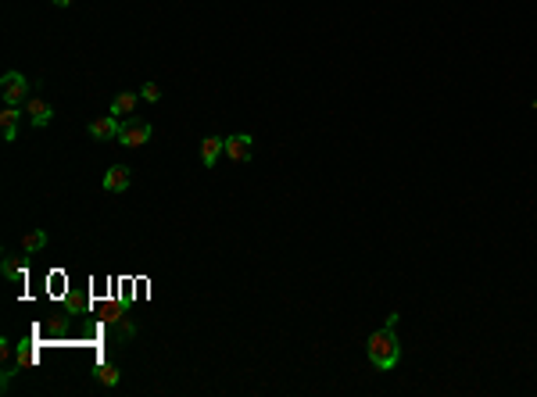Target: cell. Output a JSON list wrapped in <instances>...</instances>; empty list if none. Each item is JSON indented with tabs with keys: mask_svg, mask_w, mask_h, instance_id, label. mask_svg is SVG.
<instances>
[{
	"mask_svg": "<svg viewBox=\"0 0 537 397\" xmlns=\"http://www.w3.org/2000/svg\"><path fill=\"white\" fill-rule=\"evenodd\" d=\"M365 354H369V362H373L380 372H390L398 362H401V344H398V337H394V329L390 326H383V329H376L373 337L365 340Z\"/></svg>",
	"mask_w": 537,
	"mask_h": 397,
	"instance_id": "6da1fadb",
	"label": "cell"
},
{
	"mask_svg": "<svg viewBox=\"0 0 537 397\" xmlns=\"http://www.w3.org/2000/svg\"><path fill=\"white\" fill-rule=\"evenodd\" d=\"M0 97H4L8 108H22V104L33 97V82L22 72H8L4 79H0Z\"/></svg>",
	"mask_w": 537,
	"mask_h": 397,
	"instance_id": "7a4b0ae2",
	"label": "cell"
},
{
	"mask_svg": "<svg viewBox=\"0 0 537 397\" xmlns=\"http://www.w3.org/2000/svg\"><path fill=\"white\" fill-rule=\"evenodd\" d=\"M251 154H255V140L247 136V133H233V136H226V158H230L233 165L251 161Z\"/></svg>",
	"mask_w": 537,
	"mask_h": 397,
	"instance_id": "3957f363",
	"label": "cell"
},
{
	"mask_svg": "<svg viewBox=\"0 0 537 397\" xmlns=\"http://www.w3.org/2000/svg\"><path fill=\"white\" fill-rule=\"evenodd\" d=\"M147 140H151V125L147 122H122L115 143H122V147H143Z\"/></svg>",
	"mask_w": 537,
	"mask_h": 397,
	"instance_id": "277c9868",
	"label": "cell"
},
{
	"mask_svg": "<svg viewBox=\"0 0 537 397\" xmlns=\"http://www.w3.org/2000/svg\"><path fill=\"white\" fill-rule=\"evenodd\" d=\"M118 129H122V118H115V115H104V118H93L90 122V136L100 140V143L118 140Z\"/></svg>",
	"mask_w": 537,
	"mask_h": 397,
	"instance_id": "5b68a950",
	"label": "cell"
},
{
	"mask_svg": "<svg viewBox=\"0 0 537 397\" xmlns=\"http://www.w3.org/2000/svg\"><path fill=\"white\" fill-rule=\"evenodd\" d=\"M129 169L126 165H111V169L104 172V179H100V186H104V194H122V190H129Z\"/></svg>",
	"mask_w": 537,
	"mask_h": 397,
	"instance_id": "8992f818",
	"label": "cell"
},
{
	"mask_svg": "<svg viewBox=\"0 0 537 397\" xmlns=\"http://www.w3.org/2000/svg\"><path fill=\"white\" fill-rule=\"evenodd\" d=\"M26 115H29V122L36 125V129H44V125H51V118H54V108L44 97H29L26 100Z\"/></svg>",
	"mask_w": 537,
	"mask_h": 397,
	"instance_id": "52a82bcc",
	"label": "cell"
},
{
	"mask_svg": "<svg viewBox=\"0 0 537 397\" xmlns=\"http://www.w3.org/2000/svg\"><path fill=\"white\" fill-rule=\"evenodd\" d=\"M226 154V140L222 136H208V140H201V165L204 169H215V161Z\"/></svg>",
	"mask_w": 537,
	"mask_h": 397,
	"instance_id": "ba28073f",
	"label": "cell"
},
{
	"mask_svg": "<svg viewBox=\"0 0 537 397\" xmlns=\"http://www.w3.org/2000/svg\"><path fill=\"white\" fill-rule=\"evenodd\" d=\"M18 122H22V108H4L0 111V133H4L8 143L18 136Z\"/></svg>",
	"mask_w": 537,
	"mask_h": 397,
	"instance_id": "9c48e42d",
	"label": "cell"
},
{
	"mask_svg": "<svg viewBox=\"0 0 537 397\" xmlns=\"http://www.w3.org/2000/svg\"><path fill=\"white\" fill-rule=\"evenodd\" d=\"M136 100H140V93H118V97L111 100V111H108V115H115V118L133 115V111H136Z\"/></svg>",
	"mask_w": 537,
	"mask_h": 397,
	"instance_id": "30bf717a",
	"label": "cell"
},
{
	"mask_svg": "<svg viewBox=\"0 0 537 397\" xmlns=\"http://www.w3.org/2000/svg\"><path fill=\"white\" fill-rule=\"evenodd\" d=\"M44 247H47V233H44V229H29V233L22 237V250H26V255H39Z\"/></svg>",
	"mask_w": 537,
	"mask_h": 397,
	"instance_id": "8fae6325",
	"label": "cell"
},
{
	"mask_svg": "<svg viewBox=\"0 0 537 397\" xmlns=\"http://www.w3.org/2000/svg\"><path fill=\"white\" fill-rule=\"evenodd\" d=\"M0 276L4 279H11V283H22V276H26V268L18 265L11 255H4V265H0Z\"/></svg>",
	"mask_w": 537,
	"mask_h": 397,
	"instance_id": "7c38bea8",
	"label": "cell"
},
{
	"mask_svg": "<svg viewBox=\"0 0 537 397\" xmlns=\"http://www.w3.org/2000/svg\"><path fill=\"white\" fill-rule=\"evenodd\" d=\"M118 380H122V372L115 365H97V383L100 387H118Z\"/></svg>",
	"mask_w": 537,
	"mask_h": 397,
	"instance_id": "4fadbf2b",
	"label": "cell"
},
{
	"mask_svg": "<svg viewBox=\"0 0 537 397\" xmlns=\"http://www.w3.org/2000/svg\"><path fill=\"white\" fill-rule=\"evenodd\" d=\"M140 100L158 104L161 100V86H158V82H143V86H140Z\"/></svg>",
	"mask_w": 537,
	"mask_h": 397,
	"instance_id": "5bb4252c",
	"label": "cell"
},
{
	"mask_svg": "<svg viewBox=\"0 0 537 397\" xmlns=\"http://www.w3.org/2000/svg\"><path fill=\"white\" fill-rule=\"evenodd\" d=\"M18 369H22V362H18V365H4V376H0V383H4V390H8V383H11L15 376H18Z\"/></svg>",
	"mask_w": 537,
	"mask_h": 397,
	"instance_id": "9a60e30c",
	"label": "cell"
},
{
	"mask_svg": "<svg viewBox=\"0 0 537 397\" xmlns=\"http://www.w3.org/2000/svg\"><path fill=\"white\" fill-rule=\"evenodd\" d=\"M51 4H54V8H72L75 0H51Z\"/></svg>",
	"mask_w": 537,
	"mask_h": 397,
	"instance_id": "2e32d148",
	"label": "cell"
},
{
	"mask_svg": "<svg viewBox=\"0 0 537 397\" xmlns=\"http://www.w3.org/2000/svg\"><path fill=\"white\" fill-rule=\"evenodd\" d=\"M534 111H537V100H534Z\"/></svg>",
	"mask_w": 537,
	"mask_h": 397,
	"instance_id": "e0dca14e",
	"label": "cell"
}]
</instances>
